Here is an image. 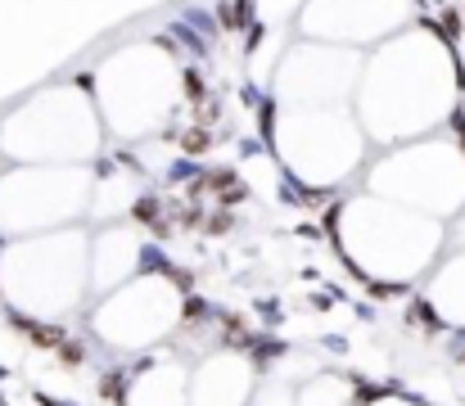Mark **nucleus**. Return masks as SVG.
<instances>
[{
	"label": "nucleus",
	"mask_w": 465,
	"mask_h": 406,
	"mask_svg": "<svg viewBox=\"0 0 465 406\" xmlns=\"http://www.w3.org/2000/svg\"><path fill=\"white\" fill-rule=\"evenodd\" d=\"M249 398V361L240 357H213L190 389V406H240Z\"/></svg>",
	"instance_id": "f257e3e1"
},
{
	"label": "nucleus",
	"mask_w": 465,
	"mask_h": 406,
	"mask_svg": "<svg viewBox=\"0 0 465 406\" xmlns=\"http://www.w3.org/2000/svg\"><path fill=\"white\" fill-rule=\"evenodd\" d=\"M132 406H190V389L185 375L176 366H154L136 380L132 389Z\"/></svg>",
	"instance_id": "f03ea898"
},
{
	"label": "nucleus",
	"mask_w": 465,
	"mask_h": 406,
	"mask_svg": "<svg viewBox=\"0 0 465 406\" xmlns=\"http://www.w3.org/2000/svg\"><path fill=\"white\" fill-rule=\"evenodd\" d=\"M299 406H348V384L343 380H312L299 393Z\"/></svg>",
	"instance_id": "7ed1b4c3"
},
{
	"label": "nucleus",
	"mask_w": 465,
	"mask_h": 406,
	"mask_svg": "<svg viewBox=\"0 0 465 406\" xmlns=\"http://www.w3.org/2000/svg\"><path fill=\"white\" fill-rule=\"evenodd\" d=\"M253 406H299V398H294L290 389H267V393H262Z\"/></svg>",
	"instance_id": "20e7f679"
},
{
	"label": "nucleus",
	"mask_w": 465,
	"mask_h": 406,
	"mask_svg": "<svg viewBox=\"0 0 465 406\" xmlns=\"http://www.w3.org/2000/svg\"><path fill=\"white\" fill-rule=\"evenodd\" d=\"M380 406H411V402H380Z\"/></svg>",
	"instance_id": "39448f33"
}]
</instances>
